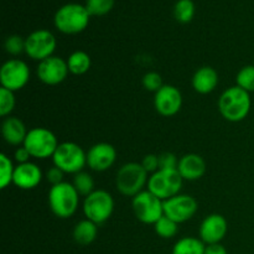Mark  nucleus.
Instances as JSON below:
<instances>
[{"instance_id":"1","label":"nucleus","mask_w":254,"mask_h":254,"mask_svg":"<svg viewBox=\"0 0 254 254\" xmlns=\"http://www.w3.org/2000/svg\"><path fill=\"white\" fill-rule=\"evenodd\" d=\"M218 111L221 116L228 122L238 123L246 119L252 108L251 93L236 86L230 87L218 98Z\"/></svg>"},{"instance_id":"2","label":"nucleus","mask_w":254,"mask_h":254,"mask_svg":"<svg viewBox=\"0 0 254 254\" xmlns=\"http://www.w3.org/2000/svg\"><path fill=\"white\" fill-rule=\"evenodd\" d=\"M89 19L91 15L84 5L69 2L57 10L54 16V24L62 34L76 35L87 29Z\"/></svg>"},{"instance_id":"3","label":"nucleus","mask_w":254,"mask_h":254,"mask_svg":"<svg viewBox=\"0 0 254 254\" xmlns=\"http://www.w3.org/2000/svg\"><path fill=\"white\" fill-rule=\"evenodd\" d=\"M49 206L56 217H72L79 206V193L72 184L64 183L51 186L49 191Z\"/></svg>"},{"instance_id":"4","label":"nucleus","mask_w":254,"mask_h":254,"mask_svg":"<svg viewBox=\"0 0 254 254\" xmlns=\"http://www.w3.org/2000/svg\"><path fill=\"white\" fill-rule=\"evenodd\" d=\"M148 175L141 164L127 163L117 171L116 186L122 195L133 198L148 185Z\"/></svg>"},{"instance_id":"5","label":"nucleus","mask_w":254,"mask_h":254,"mask_svg":"<svg viewBox=\"0 0 254 254\" xmlns=\"http://www.w3.org/2000/svg\"><path fill=\"white\" fill-rule=\"evenodd\" d=\"M52 163L64 174L76 175L83 171L87 165V153L73 141H64L57 146L52 156Z\"/></svg>"},{"instance_id":"6","label":"nucleus","mask_w":254,"mask_h":254,"mask_svg":"<svg viewBox=\"0 0 254 254\" xmlns=\"http://www.w3.org/2000/svg\"><path fill=\"white\" fill-rule=\"evenodd\" d=\"M84 217L96 225H102L112 217L114 211L113 196L106 190H94L86 196L82 205Z\"/></svg>"},{"instance_id":"7","label":"nucleus","mask_w":254,"mask_h":254,"mask_svg":"<svg viewBox=\"0 0 254 254\" xmlns=\"http://www.w3.org/2000/svg\"><path fill=\"white\" fill-rule=\"evenodd\" d=\"M59 144L56 135L50 129L37 127L27 131L22 145L27 149L31 158L45 160L54 156Z\"/></svg>"},{"instance_id":"8","label":"nucleus","mask_w":254,"mask_h":254,"mask_svg":"<svg viewBox=\"0 0 254 254\" xmlns=\"http://www.w3.org/2000/svg\"><path fill=\"white\" fill-rule=\"evenodd\" d=\"M184 179L178 170H164L159 169L156 173L151 174L148 180V190L151 193L165 201L180 193Z\"/></svg>"},{"instance_id":"9","label":"nucleus","mask_w":254,"mask_h":254,"mask_svg":"<svg viewBox=\"0 0 254 254\" xmlns=\"http://www.w3.org/2000/svg\"><path fill=\"white\" fill-rule=\"evenodd\" d=\"M131 207L138 221L145 225H155L164 216V201L149 190H144L134 196Z\"/></svg>"},{"instance_id":"10","label":"nucleus","mask_w":254,"mask_h":254,"mask_svg":"<svg viewBox=\"0 0 254 254\" xmlns=\"http://www.w3.org/2000/svg\"><path fill=\"white\" fill-rule=\"evenodd\" d=\"M56 46V37L46 29L35 30L25 39V54L39 62L54 56Z\"/></svg>"},{"instance_id":"11","label":"nucleus","mask_w":254,"mask_h":254,"mask_svg":"<svg viewBox=\"0 0 254 254\" xmlns=\"http://www.w3.org/2000/svg\"><path fill=\"white\" fill-rule=\"evenodd\" d=\"M29 66L20 59H10L2 64L0 68V83L2 88L17 92L24 88L30 81Z\"/></svg>"},{"instance_id":"12","label":"nucleus","mask_w":254,"mask_h":254,"mask_svg":"<svg viewBox=\"0 0 254 254\" xmlns=\"http://www.w3.org/2000/svg\"><path fill=\"white\" fill-rule=\"evenodd\" d=\"M198 203L195 197L185 193H179L164 201V216L180 223L191 220L197 212Z\"/></svg>"},{"instance_id":"13","label":"nucleus","mask_w":254,"mask_h":254,"mask_svg":"<svg viewBox=\"0 0 254 254\" xmlns=\"http://www.w3.org/2000/svg\"><path fill=\"white\" fill-rule=\"evenodd\" d=\"M68 73L67 61L55 55L39 62L36 68L37 78L47 86H57L62 83L67 78Z\"/></svg>"},{"instance_id":"14","label":"nucleus","mask_w":254,"mask_h":254,"mask_svg":"<svg viewBox=\"0 0 254 254\" xmlns=\"http://www.w3.org/2000/svg\"><path fill=\"white\" fill-rule=\"evenodd\" d=\"M154 107L160 116H175L183 107V94L173 84H164L154 94Z\"/></svg>"},{"instance_id":"15","label":"nucleus","mask_w":254,"mask_h":254,"mask_svg":"<svg viewBox=\"0 0 254 254\" xmlns=\"http://www.w3.org/2000/svg\"><path fill=\"white\" fill-rule=\"evenodd\" d=\"M227 220L220 213H212L203 218L198 230V235L200 240L206 246L215 245V243H221V241L227 235Z\"/></svg>"},{"instance_id":"16","label":"nucleus","mask_w":254,"mask_h":254,"mask_svg":"<svg viewBox=\"0 0 254 254\" xmlns=\"http://www.w3.org/2000/svg\"><path fill=\"white\" fill-rule=\"evenodd\" d=\"M117 160V150L109 143H97L87 151V165L97 173L111 169Z\"/></svg>"},{"instance_id":"17","label":"nucleus","mask_w":254,"mask_h":254,"mask_svg":"<svg viewBox=\"0 0 254 254\" xmlns=\"http://www.w3.org/2000/svg\"><path fill=\"white\" fill-rule=\"evenodd\" d=\"M42 171L37 164L29 161L25 164H17L15 166L12 184L20 190H32L37 188L42 181Z\"/></svg>"},{"instance_id":"18","label":"nucleus","mask_w":254,"mask_h":254,"mask_svg":"<svg viewBox=\"0 0 254 254\" xmlns=\"http://www.w3.org/2000/svg\"><path fill=\"white\" fill-rule=\"evenodd\" d=\"M178 171L184 180L196 181L205 175L206 161L198 154H185L179 159Z\"/></svg>"},{"instance_id":"19","label":"nucleus","mask_w":254,"mask_h":254,"mask_svg":"<svg viewBox=\"0 0 254 254\" xmlns=\"http://www.w3.org/2000/svg\"><path fill=\"white\" fill-rule=\"evenodd\" d=\"M27 129L24 122L14 116H9L4 118L1 123V134L4 140L9 145L19 146L24 144L25 138L27 135Z\"/></svg>"},{"instance_id":"20","label":"nucleus","mask_w":254,"mask_h":254,"mask_svg":"<svg viewBox=\"0 0 254 254\" xmlns=\"http://www.w3.org/2000/svg\"><path fill=\"white\" fill-rule=\"evenodd\" d=\"M218 73L213 67L211 66H202L192 76V88L195 92L200 94H208L212 93L218 86Z\"/></svg>"},{"instance_id":"21","label":"nucleus","mask_w":254,"mask_h":254,"mask_svg":"<svg viewBox=\"0 0 254 254\" xmlns=\"http://www.w3.org/2000/svg\"><path fill=\"white\" fill-rule=\"evenodd\" d=\"M98 235V225L89 220H82L73 228V240L79 246H89L96 241Z\"/></svg>"},{"instance_id":"22","label":"nucleus","mask_w":254,"mask_h":254,"mask_svg":"<svg viewBox=\"0 0 254 254\" xmlns=\"http://www.w3.org/2000/svg\"><path fill=\"white\" fill-rule=\"evenodd\" d=\"M66 61L69 73L76 74V76H81V74L87 73L89 71V68H91L92 64L89 55L87 52L81 51V50L72 52Z\"/></svg>"},{"instance_id":"23","label":"nucleus","mask_w":254,"mask_h":254,"mask_svg":"<svg viewBox=\"0 0 254 254\" xmlns=\"http://www.w3.org/2000/svg\"><path fill=\"white\" fill-rule=\"evenodd\" d=\"M206 245L196 237L180 238L174 245L171 254H205Z\"/></svg>"},{"instance_id":"24","label":"nucleus","mask_w":254,"mask_h":254,"mask_svg":"<svg viewBox=\"0 0 254 254\" xmlns=\"http://www.w3.org/2000/svg\"><path fill=\"white\" fill-rule=\"evenodd\" d=\"M195 10L192 0H178L174 6V16L181 24H188L195 16Z\"/></svg>"},{"instance_id":"25","label":"nucleus","mask_w":254,"mask_h":254,"mask_svg":"<svg viewBox=\"0 0 254 254\" xmlns=\"http://www.w3.org/2000/svg\"><path fill=\"white\" fill-rule=\"evenodd\" d=\"M154 230L159 237L164 238V240H170V238L175 237L178 235L179 231V223L173 221L171 218L163 216L158 222L154 225Z\"/></svg>"},{"instance_id":"26","label":"nucleus","mask_w":254,"mask_h":254,"mask_svg":"<svg viewBox=\"0 0 254 254\" xmlns=\"http://www.w3.org/2000/svg\"><path fill=\"white\" fill-rule=\"evenodd\" d=\"M72 185L74 186V189L77 190V192L79 193V196H88L89 193L93 192L96 189H94V180L88 173L86 171H81V173L76 174L72 181Z\"/></svg>"},{"instance_id":"27","label":"nucleus","mask_w":254,"mask_h":254,"mask_svg":"<svg viewBox=\"0 0 254 254\" xmlns=\"http://www.w3.org/2000/svg\"><path fill=\"white\" fill-rule=\"evenodd\" d=\"M15 166L6 154L0 155V189H6L12 184Z\"/></svg>"},{"instance_id":"28","label":"nucleus","mask_w":254,"mask_h":254,"mask_svg":"<svg viewBox=\"0 0 254 254\" xmlns=\"http://www.w3.org/2000/svg\"><path fill=\"white\" fill-rule=\"evenodd\" d=\"M84 6L91 16H104L112 11L114 0H86Z\"/></svg>"},{"instance_id":"29","label":"nucleus","mask_w":254,"mask_h":254,"mask_svg":"<svg viewBox=\"0 0 254 254\" xmlns=\"http://www.w3.org/2000/svg\"><path fill=\"white\" fill-rule=\"evenodd\" d=\"M237 86L247 91L248 93L254 92V64H247L238 71L236 77Z\"/></svg>"},{"instance_id":"30","label":"nucleus","mask_w":254,"mask_h":254,"mask_svg":"<svg viewBox=\"0 0 254 254\" xmlns=\"http://www.w3.org/2000/svg\"><path fill=\"white\" fill-rule=\"evenodd\" d=\"M16 99H15V92L9 91L6 88H0V116L6 118L14 111Z\"/></svg>"},{"instance_id":"31","label":"nucleus","mask_w":254,"mask_h":254,"mask_svg":"<svg viewBox=\"0 0 254 254\" xmlns=\"http://www.w3.org/2000/svg\"><path fill=\"white\" fill-rule=\"evenodd\" d=\"M5 51L12 56H17L25 52V39H22L19 35H10L5 39L4 42Z\"/></svg>"},{"instance_id":"32","label":"nucleus","mask_w":254,"mask_h":254,"mask_svg":"<svg viewBox=\"0 0 254 254\" xmlns=\"http://www.w3.org/2000/svg\"><path fill=\"white\" fill-rule=\"evenodd\" d=\"M141 83H143V87L149 92H158L161 87L164 86L163 78H161L160 74L158 72H148L143 76V79H141Z\"/></svg>"},{"instance_id":"33","label":"nucleus","mask_w":254,"mask_h":254,"mask_svg":"<svg viewBox=\"0 0 254 254\" xmlns=\"http://www.w3.org/2000/svg\"><path fill=\"white\" fill-rule=\"evenodd\" d=\"M179 159L174 153H163L159 155V168L164 170H178Z\"/></svg>"},{"instance_id":"34","label":"nucleus","mask_w":254,"mask_h":254,"mask_svg":"<svg viewBox=\"0 0 254 254\" xmlns=\"http://www.w3.org/2000/svg\"><path fill=\"white\" fill-rule=\"evenodd\" d=\"M141 165L145 169V171L148 174H154L159 170V155L155 154H148L143 158L141 160Z\"/></svg>"},{"instance_id":"35","label":"nucleus","mask_w":254,"mask_h":254,"mask_svg":"<svg viewBox=\"0 0 254 254\" xmlns=\"http://www.w3.org/2000/svg\"><path fill=\"white\" fill-rule=\"evenodd\" d=\"M64 171H62L61 169L57 168V166L54 165L52 168H50L49 170L46 171L45 178H46L47 183H50L52 186H54V185H57V184L64 183Z\"/></svg>"},{"instance_id":"36","label":"nucleus","mask_w":254,"mask_h":254,"mask_svg":"<svg viewBox=\"0 0 254 254\" xmlns=\"http://www.w3.org/2000/svg\"><path fill=\"white\" fill-rule=\"evenodd\" d=\"M30 158H31V155H30V153H29V151H27V149L25 148L24 145L19 146V148H17L16 150H15L14 159L17 161V164L29 163Z\"/></svg>"},{"instance_id":"37","label":"nucleus","mask_w":254,"mask_h":254,"mask_svg":"<svg viewBox=\"0 0 254 254\" xmlns=\"http://www.w3.org/2000/svg\"><path fill=\"white\" fill-rule=\"evenodd\" d=\"M205 254H228V252L225 246H222L221 243H215V245L206 246Z\"/></svg>"}]
</instances>
